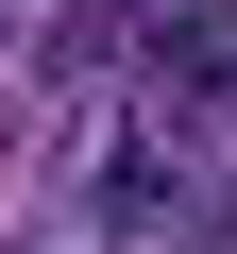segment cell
Segmentation results:
<instances>
[{
	"label": "cell",
	"instance_id": "cell-1",
	"mask_svg": "<svg viewBox=\"0 0 237 254\" xmlns=\"http://www.w3.org/2000/svg\"><path fill=\"white\" fill-rule=\"evenodd\" d=\"M51 187H68V220L85 237H136V254H170V237H203V119L186 102H153V85H102V102H51Z\"/></svg>",
	"mask_w": 237,
	"mask_h": 254
},
{
	"label": "cell",
	"instance_id": "cell-2",
	"mask_svg": "<svg viewBox=\"0 0 237 254\" xmlns=\"http://www.w3.org/2000/svg\"><path fill=\"white\" fill-rule=\"evenodd\" d=\"M136 85H153V102H186V119H237V0H170Z\"/></svg>",
	"mask_w": 237,
	"mask_h": 254
},
{
	"label": "cell",
	"instance_id": "cell-3",
	"mask_svg": "<svg viewBox=\"0 0 237 254\" xmlns=\"http://www.w3.org/2000/svg\"><path fill=\"white\" fill-rule=\"evenodd\" d=\"M186 254H237V187H220V203H203V237H186Z\"/></svg>",
	"mask_w": 237,
	"mask_h": 254
}]
</instances>
